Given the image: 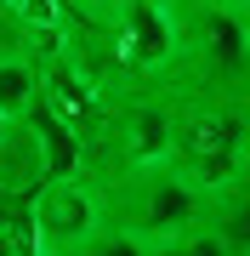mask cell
I'll use <instances>...</instances> for the list:
<instances>
[{"label": "cell", "instance_id": "7", "mask_svg": "<svg viewBox=\"0 0 250 256\" xmlns=\"http://www.w3.org/2000/svg\"><path fill=\"white\" fill-rule=\"evenodd\" d=\"M148 256H233V250L222 245V234H216V228H211V222H205V216H199V222H194V228H182V234H171V239H165V245H154Z\"/></svg>", "mask_w": 250, "mask_h": 256}, {"label": "cell", "instance_id": "5", "mask_svg": "<svg viewBox=\"0 0 250 256\" xmlns=\"http://www.w3.org/2000/svg\"><path fill=\"white\" fill-rule=\"evenodd\" d=\"M205 222L222 234V245L233 256H250V176L239 171L233 182L205 194Z\"/></svg>", "mask_w": 250, "mask_h": 256}, {"label": "cell", "instance_id": "6", "mask_svg": "<svg viewBox=\"0 0 250 256\" xmlns=\"http://www.w3.org/2000/svg\"><path fill=\"white\" fill-rule=\"evenodd\" d=\"M40 92V68H34V52H11L0 57V120H23L28 102Z\"/></svg>", "mask_w": 250, "mask_h": 256}, {"label": "cell", "instance_id": "3", "mask_svg": "<svg viewBox=\"0 0 250 256\" xmlns=\"http://www.w3.org/2000/svg\"><path fill=\"white\" fill-rule=\"evenodd\" d=\"M108 216L102 210V188L91 171H74V176H46L28 200V222H34V245L51 250V256H74L91 228Z\"/></svg>", "mask_w": 250, "mask_h": 256}, {"label": "cell", "instance_id": "2", "mask_svg": "<svg viewBox=\"0 0 250 256\" xmlns=\"http://www.w3.org/2000/svg\"><path fill=\"white\" fill-rule=\"evenodd\" d=\"M165 160L176 165V171H188L205 194L233 182V176L245 171V160H250L245 102L182 92V102H171V154Z\"/></svg>", "mask_w": 250, "mask_h": 256}, {"label": "cell", "instance_id": "13", "mask_svg": "<svg viewBox=\"0 0 250 256\" xmlns=\"http://www.w3.org/2000/svg\"><path fill=\"white\" fill-rule=\"evenodd\" d=\"M245 176H250V160H245Z\"/></svg>", "mask_w": 250, "mask_h": 256}, {"label": "cell", "instance_id": "4", "mask_svg": "<svg viewBox=\"0 0 250 256\" xmlns=\"http://www.w3.org/2000/svg\"><path fill=\"white\" fill-rule=\"evenodd\" d=\"M28 131H34V142H40V165H46V176H74L85 171V142H80V131L68 126V114L57 108V102L46 92H34V102H28Z\"/></svg>", "mask_w": 250, "mask_h": 256}, {"label": "cell", "instance_id": "1", "mask_svg": "<svg viewBox=\"0 0 250 256\" xmlns=\"http://www.w3.org/2000/svg\"><path fill=\"white\" fill-rule=\"evenodd\" d=\"M97 188H102L108 222H120L125 234H137L148 250L205 216V188L188 171H176L171 160L108 165V171H97Z\"/></svg>", "mask_w": 250, "mask_h": 256}, {"label": "cell", "instance_id": "10", "mask_svg": "<svg viewBox=\"0 0 250 256\" xmlns=\"http://www.w3.org/2000/svg\"><path fill=\"white\" fill-rule=\"evenodd\" d=\"M211 6H228V12H250V0H211Z\"/></svg>", "mask_w": 250, "mask_h": 256}, {"label": "cell", "instance_id": "8", "mask_svg": "<svg viewBox=\"0 0 250 256\" xmlns=\"http://www.w3.org/2000/svg\"><path fill=\"white\" fill-rule=\"evenodd\" d=\"M74 256H148V245H142L137 234H125L120 222H108V216H102L97 228H91V239H85Z\"/></svg>", "mask_w": 250, "mask_h": 256}, {"label": "cell", "instance_id": "11", "mask_svg": "<svg viewBox=\"0 0 250 256\" xmlns=\"http://www.w3.org/2000/svg\"><path fill=\"white\" fill-rule=\"evenodd\" d=\"M239 23H245V46H250V12H239Z\"/></svg>", "mask_w": 250, "mask_h": 256}, {"label": "cell", "instance_id": "9", "mask_svg": "<svg viewBox=\"0 0 250 256\" xmlns=\"http://www.w3.org/2000/svg\"><path fill=\"white\" fill-rule=\"evenodd\" d=\"M11 52H34V40H28V28L17 23V12L0 0V57H11Z\"/></svg>", "mask_w": 250, "mask_h": 256}, {"label": "cell", "instance_id": "12", "mask_svg": "<svg viewBox=\"0 0 250 256\" xmlns=\"http://www.w3.org/2000/svg\"><path fill=\"white\" fill-rule=\"evenodd\" d=\"M245 120H250V97H245Z\"/></svg>", "mask_w": 250, "mask_h": 256}]
</instances>
